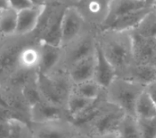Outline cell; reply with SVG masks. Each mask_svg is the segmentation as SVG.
<instances>
[{"label": "cell", "mask_w": 156, "mask_h": 138, "mask_svg": "<svg viewBox=\"0 0 156 138\" xmlns=\"http://www.w3.org/2000/svg\"><path fill=\"white\" fill-rule=\"evenodd\" d=\"M36 82L43 99L51 104L66 108L68 98L74 85L69 73L67 75L45 74L37 69Z\"/></svg>", "instance_id": "6da1fadb"}, {"label": "cell", "mask_w": 156, "mask_h": 138, "mask_svg": "<svg viewBox=\"0 0 156 138\" xmlns=\"http://www.w3.org/2000/svg\"><path fill=\"white\" fill-rule=\"evenodd\" d=\"M126 115L124 110L107 98L98 111L85 125L80 127V130L91 137L108 133H118L120 123Z\"/></svg>", "instance_id": "7a4b0ae2"}, {"label": "cell", "mask_w": 156, "mask_h": 138, "mask_svg": "<svg viewBox=\"0 0 156 138\" xmlns=\"http://www.w3.org/2000/svg\"><path fill=\"white\" fill-rule=\"evenodd\" d=\"M145 89L144 86L129 80L116 77L111 85L105 90L107 98L127 115H134V107L139 95Z\"/></svg>", "instance_id": "3957f363"}, {"label": "cell", "mask_w": 156, "mask_h": 138, "mask_svg": "<svg viewBox=\"0 0 156 138\" xmlns=\"http://www.w3.org/2000/svg\"><path fill=\"white\" fill-rule=\"evenodd\" d=\"M102 48L107 58L115 67L118 77L134 64L132 39L129 32L126 37L110 40Z\"/></svg>", "instance_id": "277c9868"}, {"label": "cell", "mask_w": 156, "mask_h": 138, "mask_svg": "<svg viewBox=\"0 0 156 138\" xmlns=\"http://www.w3.org/2000/svg\"><path fill=\"white\" fill-rule=\"evenodd\" d=\"M34 138H71L80 130L69 119L62 118L47 122H31Z\"/></svg>", "instance_id": "5b68a950"}, {"label": "cell", "mask_w": 156, "mask_h": 138, "mask_svg": "<svg viewBox=\"0 0 156 138\" xmlns=\"http://www.w3.org/2000/svg\"><path fill=\"white\" fill-rule=\"evenodd\" d=\"M95 57L96 65L94 80L104 90H107L114 80L117 77L116 70L112 65L109 60L107 58L103 48L99 43L95 44Z\"/></svg>", "instance_id": "8992f818"}, {"label": "cell", "mask_w": 156, "mask_h": 138, "mask_svg": "<svg viewBox=\"0 0 156 138\" xmlns=\"http://www.w3.org/2000/svg\"><path fill=\"white\" fill-rule=\"evenodd\" d=\"M69 119L67 108L41 99L31 108V122H47L56 119Z\"/></svg>", "instance_id": "52a82bcc"}, {"label": "cell", "mask_w": 156, "mask_h": 138, "mask_svg": "<svg viewBox=\"0 0 156 138\" xmlns=\"http://www.w3.org/2000/svg\"><path fill=\"white\" fill-rule=\"evenodd\" d=\"M82 25L83 18L79 11L73 7L67 8L62 13V44L73 41L81 31Z\"/></svg>", "instance_id": "ba28073f"}, {"label": "cell", "mask_w": 156, "mask_h": 138, "mask_svg": "<svg viewBox=\"0 0 156 138\" xmlns=\"http://www.w3.org/2000/svg\"><path fill=\"white\" fill-rule=\"evenodd\" d=\"M45 10V6L33 5L18 11V21L16 34L24 35L33 32L40 21Z\"/></svg>", "instance_id": "9c48e42d"}, {"label": "cell", "mask_w": 156, "mask_h": 138, "mask_svg": "<svg viewBox=\"0 0 156 138\" xmlns=\"http://www.w3.org/2000/svg\"><path fill=\"white\" fill-rule=\"evenodd\" d=\"M96 65L95 51L89 56L76 62L69 70V76L73 84L81 83L94 79Z\"/></svg>", "instance_id": "30bf717a"}, {"label": "cell", "mask_w": 156, "mask_h": 138, "mask_svg": "<svg viewBox=\"0 0 156 138\" xmlns=\"http://www.w3.org/2000/svg\"><path fill=\"white\" fill-rule=\"evenodd\" d=\"M152 9H153V5H148L144 8L124 15L118 17L117 19H115L114 22H112L107 27V29L117 33L130 32L140 23V22Z\"/></svg>", "instance_id": "8fae6325"}, {"label": "cell", "mask_w": 156, "mask_h": 138, "mask_svg": "<svg viewBox=\"0 0 156 138\" xmlns=\"http://www.w3.org/2000/svg\"><path fill=\"white\" fill-rule=\"evenodd\" d=\"M148 5H152V4L142 3L139 0H112L109 5L108 14L104 21V24L107 28L118 17Z\"/></svg>", "instance_id": "7c38bea8"}, {"label": "cell", "mask_w": 156, "mask_h": 138, "mask_svg": "<svg viewBox=\"0 0 156 138\" xmlns=\"http://www.w3.org/2000/svg\"><path fill=\"white\" fill-rule=\"evenodd\" d=\"M119 77L146 87L148 84L156 80V67L147 64L134 63Z\"/></svg>", "instance_id": "4fadbf2b"}, {"label": "cell", "mask_w": 156, "mask_h": 138, "mask_svg": "<svg viewBox=\"0 0 156 138\" xmlns=\"http://www.w3.org/2000/svg\"><path fill=\"white\" fill-rule=\"evenodd\" d=\"M61 47L43 43L40 48V62L37 69L45 74H51L61 59Z\"/></svg>", "instance_id": "5bb4252c"}, {"label": "cell", "mask_w": 156, "mask_h": 138, "mask_svg": "<svg viewBox=\"0 0 156 138\" xmlns=\"http://www.w3.org/2000/svg\"><path fill=\"white\" fill-rule=\"evenodd\" d=\"M18 21V11L12 7L0 11V34L10 36L16 34Z\"/></svg>", "instance_id": "9a60e30c"}, {"label": "cell", "mask_w": 156, "mask_h": 138, "mask_svg": "<svg viewBox=\"0 0 156 138\" xmlns=\"http://www.w3.org/2000/svg\"><path fill=\"white\" fill-rule=\"evenodd\" d=\"M134 115L137 118H149L156 116V105L145 89L139 95L135 107Z\"/></svg>", "instance_id": "2e32d148"}, {"label": "cell", "mask_w": 156, "mask_h": 138, "mask_svg": "<svg viewBox=\"0 0 156 138\" xmlns=\"http://www.w3.org/2000/svg\"><path fill=\"white\" fill-rule=\"evenodd\" d=\"M130 32L144 38H156V12L154 7L140 23Z\"/></svg>", "instance_id": "e0dca14e"}, {"label": "cell", "mask_w": 156, "mask_h": 138, "mask_svg": "<svg viewBox=\"0 0 156 138\" xmlns=\"http://www.w3.org/2000/svg\"><path fill=\"white\" fill-rule=\"evenodd\" d=\"M40 62V49L26 46L21 49L18 55V67L23 69H37Z\"/></svg>", "instance_id": "ac0fdd59"}, {"label": "cell", "mask_w": 156, "mask_h": 138, "mask_svg": "<svg viewBox=\"0 0 156 138\" xmlns=\"http://www.w3.org/2000/svg\"><path fill=\"white\" fill-rule=\"evenodd\" d=\"M93 100L94 99H89L87 97L79 96L77 94L70 93L68 98L66 108L71 121H73L78 115H80L93 102Z\"/></svg>", "instance_id": "d6986e66"}, {"label": "cell", "mask_w": 156, "mask_h": 138, "mask_svg": "<svg viewBox=\"0 0 156 138\" xmlns=\"http://www.w3.org/2000/svg\"><path fill=\"white\" fill-rule=\"evenodd\" d=\"M62 14L59 15L53 20V22L50 24V26L48 27L44 35L43 43L54 46H59V47L62 45Z\"/></svg>", "instance_id": "ffe728a7"}, {"label": "cell", "mask_w": 156, "mask_h": 138, "mask_svg": "<svg viewBox=\"0 0 156 138\" xmlns=\"http://www.w3.org/2000/svg\"><path fill=\"white\" fill-rule=\"evenodd\" d=\"M104 89H102L94 80H87L81 83L74 84L71 93L87 97L89 99H95L100 96Z\"/></svg>", "instance_id": "44dd1931"}, {"label": "cell", "mask_w": 156, "mask_h": 138, "mask_svg": "<svg viewBox=\"0 0 156 138\" xmlns=\"http://www.w3.org/2000/svg\"><path fill=\"white\" fill-rule=\"evenodd\" d=\"M118 134L124 138H141L137 117L127 114L125 115L120 123Z\"/></svg>", "instance_id": "7402d4cb"}, {"label": "cell", "mask_w": 156, "mask_h": 138, "mask_svg": "<svg viewBox=\"0 0 156 138\" xmlns=\"http://www.w3.org/2000/svg\"><path fill=\"white\" fill-rule=\"evenodd\" d=\"M8 138H34L30 123L19 119H12L10 121Z\"/></svg>", "instance_id": "603a6c76"}, {"label": "cell", "mask_w": 156, "mask_h": 138, "mask_svg": "<svg viewBox=\"0 0 156 138\" xmlns=\"http://www.w3.org/2000/svg\"><path fill=\"white\" fill-rule=\"evenodd\" d=\"M95 51V44H92L91 41L88 39L83 40L80 42L78 45L74 48V50L71 51L69 62L70 64H74L76 62L89 56ZM70 65V66H71Z\"/></svg>", "instance_id": "cb8c5ba5"}, {"label": "cell", "mask_w": 156, "mask_h": 138, "mask_svg": "<svg viewBox=\"0 0 156 138\" xmlns=\"http://www.w3.org/2000/svg\"><path fill=\"white\" fill-rule=\"evenodd\" d=\"M140 137L156 138V116L149 118H137Z\"/></svg>", "instance_id": "d4e9b609"}, {"label": "cell", "mask_w": 156, "mask_h": 138, "mask_svg": "<svg viewBox=\"0 0 156 138\" xmlns=\"http://www.w3.org/2000/svg\"><path fill=\"white\" fill-rule=\"evenodd\" d=\"M10 6L16 11H20L23 9L28 8L30 6H33L31 2L29 0H8Z\"/></svg>", "instance_id": "484cf974"}, {"label": "cell", "mask_w": 156, "mask_h": 138, "mask_svg": "<svg viewBox=\"0 0 156 138\" xmlns=\"http://www.w3.org/2000/svg\"><path fill=\"white\" fill-rule=\"evenodd\" d=\"M10 133V121L0 120V138H8Z\"/></svg>", "instance_id": "4316f807"}, {"label": "cell", "mask_w": 156, "mask_h": 138, "mask_svg": "<svg viewBox=\"0 0 156 138\" xmlns=\"http://www.w3.org/2000/svg\"><path fill=\"white\" fill-rule=\"evenodd\" d=\"M145 90L148 92V94L150 95L151 98L154 100V102L155 103L156 105V80L148 84L145 87Z\"/></svg>", "instance_id": "83f0119b"}, {"label": "cell", "mask_w": 156, "mask_h": 138, "mask_svg": "<svg viewBox=\"0 0 156 138\" xmlns=\"http://www.w3.org/2000/svg\"><path fill=\"white\" fill-rule=\"evenodd\" d=\"M91 138H119V134L117 132L108 133V134H104V135L94 136H92Z\"/></svg>", "instance_id": "f1b7e54d"}, {"label": "cell", "mask_w": 156, "mask_h": 138, "mask_svg": "<svg viewBox=\"0 0 156 138\" xmlns=\"http://www.w3.org/2000/svg\"><path fill=\"white\" fill-rule=\"evenodd\" d=\"M33 5L36 6H45L46 5V0H29Z\"/></svg>", "instance_id": "f546056e"}, {"label": "cell", "mask_w": 156, "mask_h": 138, "mask_svg": "<svg viewBox=\"0 0 156 138\" xmlns=\"http://www.w3.org/2000/svg\"><path fill=\"white\" fill-rule=\"evenodd\" d=\"M8 7H11L8 0H0V11L4 10V9H6Z\"/></svg>", "instance_id": "4dcf8cb0"}, {"label": "cell", "mask_w": 156, "mask_h": 138, "mask_svg": "<svg viewBox=\"0 0 156 138\" xmlns=\"http://www.w3.org/2000/svg\"><path fill=\"white\" fill-rule=\"evenodd\" d=\"M71 138H91V136H89V135H87L86 133H84L82 131H80L78 134H76L73 137Z\"/></svg>", "instance_id": "1f68e13d"}, {"label": "cell", "mask_w": 156, "mask_h": 138, "mask_svg": "<svg viewBox=\"0 0 156 138\" xmlns=\"http://www.w3.org/2000/svg\"><path fill=\"white\" fill-rule=\"evenodd\" d=\"M139 1L142 3H145V4H152L153 3V0H139Z\"/></svg>", "instance_id": "d6a6232c"}, {"label": "cell", "mask_w": 156, "mask_h": 138, "mask_svg": "<svg viewBox=\"0 0 156 138\" xmlns=\"http://www.w3.org/2000/svg\"><path fill=\"white\" fill-rule=\"evenodd\" d=\"M152 5L154 9V11L156 12V0H153V3H152Z\"/></svg>", "instance_id": "836d02e7"}, {"label": "cell", "mask_w": 156, "mask_h": 138, "mask_svg": "<svg viewBox=\"0 0 156 138\" xmlns=\"http://www.w3.org/2000/svg\"><path fill=\"white\" fill-rule=\"evenodd\" d=\"M119 138H124V137H122V136H121L119 135Z\"/></svg>", "instance_id": "e575fe53"}]
</instances>
